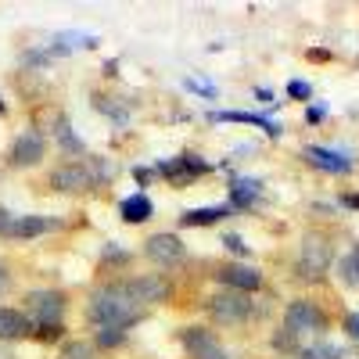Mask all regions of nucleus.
I'll list each match as a JSON object with an SVG mask.
<instances>
[{
  "label": "nucleus",
  "mask_w": 359,
  "mask_h": 359,
  "mask_svg": "<svg viewBox=\"0 0 359 359\" xmlns=\"http://www.w3.org/2000/svg\"><path fill=\"white\" fill-rule=\"evenodd\" d=\"M86 316L94 320L97 327H104V331L108 327L111 331H126V327H133L144 316V306L130 294L126 284H111V287H101L94 298H90Z\"/></svg>",
  "instance_id": "obj_1"
},
{
  "label": "nucleus",
  "mask_w": 359,
  "mask_h": 359,
  "mask_svg": "<svg viewBox=\"0 0 359 359\" xmlns=\"http://www.w3.org/2000/svg\"><path fill=\"white\" fill-rule=\"evenodd\" d=\"M25 302H29V323H36L43 338L62 331V316H65V294L62 291H33Z\"/></svg>",
  "instance_id": "obj_2"
},
{
  "label": "nucleus",
  "mask_w": 359,
  "mask_h": 359,
  "mask_svg": "<svg viewBox=\"0 0 359 359\" xmlns=\"http://www.w3.org/2000/svg\"><path fill=\"white\" fill-rule=\"evenodd\" d=\"M108 172L94 162H65V165H57L50 172V187L54 191H65V194H79V191H90L97 184V180H104Z\"/></svg>",
  "instance_id": "obj_3"
},
{
  "label": "nucleus",
  "mask_w": 359,
  "mask_h": 359,
  "mask_svg": "<svg viewBox=\"0 0 359 359\" xmlns=\"http://www.w3.org/2000/svg\"><path fill=\"white\" fill-rule=\"evenodd\" d=\"M327 266H331V245H327V237L309 233L302 241V252H298V277L320 280L327 273Z\"/></svg>",
  "instance_id": "obj_4"
},
{
  "label": "nucleus",
  "mask_w": 359,
  "mask_h": 359,
  "mask_svg": "<svg viewBox=\"0 0 359 359\" xmlns=\"http://www.w3.org/2000/svg\"><path fill=\"white\" fill-rule=\"evenodd\" d=\"M208 313H212L219 323H241V320H248L252 302L241 291H219V294L208 298Z\"/></svg>",
  "instance_id": "obj_5"
},
{
  "label": "nucleus",
  "mask_w": 359,
  "mask_h": 359,
  "mask_svg": "<svg viewBox=\"0 0 359 359\" xmlns=\"http://www.w3.org/2000/svg\"><path fill=\"white\" fill-rule=\"evenodd\" d=\"M323 313L313 306V302H306V298H294V302L287 306V313H284V327L291 334H313V331H323Z\"/></svg>",
  "instance_id": "obj_6"
},
{
  "label": "nucleus",
  "mask_w": 359,
  "mask_h": 359,
  "mask_svg": "<svg viewBox=\"0 0 359 359\" xmlns=\"http://www.w3.org/2000/svg\"><path fill=\"white\" fill-rule=\"evenodd\" d=\"M180 341H184L191 359H230V352L216 341L212 331H205V327H187V331L180 334Z\"/></svg>",
  "instance_id": "obj_7"
},
{
  "label": "nucleus",
  "mask_w": 359,
  "mask_h": 359,
  "mask_svg": "<svg viewBox=\"0 0 359 359\" xmlns=\"http://www.w3.org/2000/svg\"><path fill=\"white\" fill-rule=\"evenodd\" d=\"M144 252H147V259L158 262V266H176V262L187 259V245L180 241L176 233H155V237H147Z\"/></svg>",
  "instance_id": "obj_8"
},
{
  "label": "nucleus",
  "mask_w": 359,
  "mask_h": 359,
  "mask_svg": "<svg viewBox=\"0 0 359 359\" xmlns=\"http://www.w3.org/2000/svg\"><path fill=\"white\" fill-rule=\"evenodd\" d=\"M43 151H47V140H43V133L29 130V133H22V137L11 144V155H8V162H11L15 169H25V165H36V162L43 158Z\"/></svg>",
  "instance_id": "obj_9"
},
{
  "label": "nucleus",
  "mask_w": 359,
  "mask_h": 359,
  "mask_svg": "<svg viewBox=\"0 0 359 359\" xmlns=\"http://www.w3.org/2000/svg\"><path fill=\"white\" fill-rule=\"evenodd\" d=\"M130 294L137 298L140 306H155V302H165L169 298V284L155 273H147V277H137V280H126Z\"/></svg>",
  "instance_id": "obj_10"
},
{
  "label": "nucleus",
  "mask_w": 359,
  "mask_h": 359,
  "mask_svg": "<svg viewBox=\"0 0 359 359\" xmlns=\"http://www.w3.org/2000/svg\"><path fill=\"white\" fill-rule=\"evenodd\" d=\"M223 284H226V291H255L259 284H262V277H259V269H252V266H219V273H216Z\"/></svg>",
  "instance_id": "obj_11"
},
{
  "label": "nucleus",
  "mask_w": 359,
  "mask_h": 359,
  "mask_svg": "<svg viewBox=\"0 0 359 359\" xmlns=\"http://www.w3.org/2000/svg\"><path fill=\"white\" fill-rule=\"evenodd\" d=\"M306 158H309V165H316V169H323V172H348L352 169V158H345L341 151H331V147H306Z\"/></svg>",
  "instance_id": "obj_12"
},
{
  "label": "nucleus",
  "mask_w": 359,
  "mask_h": 359,
  "mask_svg": "<svg viewBox=\"0 0 359 359\" xmlns=\"http://www.w3.org/2000/svg\"><path fill=\"white\" fill-rule=\"evenodd\" d=\"M25 334H33L29 316H22L18 309H4V306H0V338L15 341V338H25Z\"/></svg>",
  "instance_id": "obj_13"
},
{
  "label": "nucleus",
  "mask_w": 359,
  "mask_h": 359,
  "mask_svg": "<svg viewBox=\"0 0 359 359\" xmlns=\"http://www.w3.org/2000/svg\"><path fill=\"white\" fill-rule=\"evenodd\" d=\"M162 172H165V176H172L176 184H187V180H194V176L208 172V165H205V162H201L198 155H180L176 162L162 165Z\"/></svg>",
  "instance_id": "obj_14"
},
{
  "label": "nucleus",
  "mask_w": 359,
  "mask_h": 359,
  "mask_svg": "<svg viewBox=\"0 0 359 359\" xmlns=\"http://www.w3.org/2000/svg\"><path fill=\"white\" fill-rule=\"evenodd\" d=\"M57 223L54 219H43V216H15L4 230V237H36V233H47L54 230Z\"/></svg>",
  "instance_id": "obj_15"
},
{
  "label": "nucleus",
  "mask_w": 359,
  "mask_h": 359,
  "mask_svg": "<svg viewBox=\"0 0 359 359\" xmlns=\"http://www.w3.org/2000/svg\"><path fill=\"white\" fill-rule=\"evenodd\" d=\"M118 212H123L126 223H144V219H151L155 205H151V198H147V194H133V198H126L123 205H118Z\"/></svg>",
  "instance_id": "obj_16"
},
{
  "label": "nucleus",
  "mask_w": 359,
  "mask_h": 359,
  "mask_svg": "<svg viewBox=\"0 0 359 359\" xmlns=\"http://www.w3.org/2000/svg\"><path fill=\"white\" fill-rule=\"evenodd\" d=\"M259 191H262L259 180H233L230 198H233V205H252V201L259 198Z\"/></svg>",
  "instance_id": "obj_17"
},
{
  "label": "nucleus",
  "mask_w": 359,
  "mask_h": 359,
  "mask_svg": "<svg viewBox=\"0 0 359 359\" xmlns=\"http://www.w3.org/2000/svg\"><path fill=\"white\" fill-rule=\"evenodd\" d=\"M226 216V208H191L184 212V223L187 226H208V223H219Z\"/></svg>",
  "instance_id": "obj_18"
},
{
  "label": "nucleus",
  "mask_w": 359,
  "mask_h": 359,
  "mask_svg": "<svg viewBox=\"0 0 359 359\" xmlns=\"http://www.w3.org/2000/svg\"><path fill=\"white\" fill-rule=\"evenodd\" d=\"M341 280H345L348 287H359V248L341 259Z\"/></svg>",
  "instance_id": "obj_19"
},
{
  "label": "nucleus",
  "mask_w": 359,
  "mask_h": 359,
  "mask_svg": "<svg viewBox=\"0 0 359 359\" xmlns=\"http://www.w3.org/2000/svg\"><path fill=\"white\" fill-rule=\"evenodd\" d=\"M57 144H62L65 151H72V155H83V151H86V147H83V140L72 133V126H69V123H62V126H57Z\"/></svg>",
  "instance_id": "obj_20"
},
{
  "label": "nucleus",
  "mask_w": 359,
  "mask_h": 359,
  "mask_svg": "<svg viewBox=\"0 0 359 359\" xmlns=\"http://www.w3.org/2000/svg\"><path fill=\"white\" fill-rule=\"evenodd\" d=\"M94 355L97 352H94V345H90V341H69L57 359H94Z\"/></svg>",
  "instance_id": "obj_21"
},
{
  "label": "nucleus",
  "mask_w": 359,
  "mask_h": 359,
  "mask_svg": "<svg viewBox=\"0 0 359 359\" xmlns=\"http://www.w3.org/2000/svg\"><path fill=\"white\" fill-rule=\"evenodd\" d=\"M302 359H341V348H334V345H313V348L302 352Z\"/></svg>",
  "instance_id": "obj_22"
},
{
  "label": "nucleus",
  "mask_w": 359,
  "mask_h": 359,
  "mask_svg": "<svg viewBox=\"0 0 359 359\" xmlns=\"http://www.w3.org/2000/svg\"><path fill=\"white\" fill-rule=\"evenodd\" d=\"M123 338H126V331H111V327H108V331H101V334H97V345L111 348V345H118Z\"/></svg>",
  "instance_id": "obj_23"
},
{
  "label": "nucleus",
  "mask_w": 359,
  "mask_h": 359,
  "mask_svg": "<svg viewBox=\"0 0 359 359\" xmlns=\"http://www.w3.org/2000/svg\"><path fill=\"white\" fill-rule=\"evenodd\" d=\"M287 94H291V97H298V101H306V97L313 94V86H309V83H302V79H294V83H287Z\"/></svg>",
  "instance_id": "obj_24"
},
{
  "label": "nucleus",
  "mask_w": 359,
  "mask_h": 359,
  "mask_svg": "<svg viewBox=\"0 0 359 359\" xmlns=\"http://www.w3.org/2000/svg\"><path fill=\"white\" fill-rule=\"evenodd\" d=\"M223 245H226L230 252H248V248H245V241H241V237H233V233H226V237H223Z\"/></svg>",
  "instance_id": "obj_25"
},
{
  "label": "nucleus",
  "mask_w": 359,
  "mask_h": 359,
  "mask_svg": "<svg viewBox=\"0 0 359 359\" xmlns=\"http://www.w3.org/2000/svg\"><path fill=\"white\" fill-rule=\"evenodd\" d=\"M345 331H348V338H355V341H359V313H352V316L345 320Z\"/></svg>",
  "instance_id": "obj_26"
},
{
  "label": "nucleus",
  "mask_w": 359,
  "mask_h": 359,
  "mask_svg": "<svg viewBox=\"0 0 359 359\" xmlns=\"http://www.w3.org/2000/svg\"><path fill=\"white\" fill-rule=\"evenodd\" d=\"M11 219H15V216L8 212V208H0V233H4V230H8V223H11Z\"/></svg>",
  "instance_id": "obj_27"
},
{
  "label": "nucleus",
  "mask_w": 359,
  "mask_h": 359,
  "mask_svg": "<svg viewBox=\"0 0 359 359\" xmlns=\"http://www.w3.org/2000/svg\"><path fill=\"white\" fill-rule=\"evenodd\" d=\"M323 118V108H309V123H320Z\"/></svg>",
  "instance_id": "obj_28"
},
{
  "label": "nucleus",
  "mask_w": 359,
  "mask_h": 359,
  "mask_svg": "<svg viewBox=\"0 0 359 359\" xmlns=\"http://www.w3.org/2000/svg\"><path fill=\"white\" fill-rule=\"evenodd\" d=\"M345 205H352V208H359V194H348V198H345Z\"/></svg>",
  "instance_id": "obj_29"
},
{
  "label": "nucleus",
  "mask_w": 359,
  "mask_h": 359,
  "mask_svg": "<svg viewBox=\"0 0 359 359\" xmlns=\"http://www.w3.org/2000/svg\"><path fill=\"white\" fill-rule=\"evenodd\" d=\"M8 284V273H4V269H0V287H4Z\"/></svg>",
  "instance_id": "obj_30"
}]
</instances>
